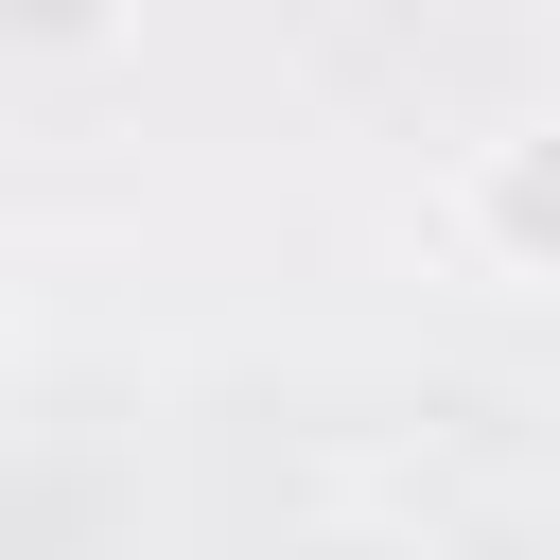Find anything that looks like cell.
<instances>
[{
    "label": "cell",
    "instance_id": "1",
    "mask_svg": "<svg viewBox=\"0 0 560 560\" xmlns=\"http://www.w3.org/2000/svg\"><path fill=\"white\" fill-rule=\"evenodd\" d=\"M455 245L490 280H560V105H525L455 158Z\"/></svg>",
    "mask_w": 560,
    "mask_h": 560
},
{
    "label": "cell",
    "instance_id": "2",
    "mask_svg": "<svg viewBox=\"0 0 560 560\" xmlns=\"http://www.w3.org/2000/svg\"><path fill=\"white\" fill-rule=\"evenodd\" d=\"M0 35H18L35 70H88V52H122V35H140V0H0Z\"/></svg>",
    "mask_w": 560,
    "mask_h": 560
}]
</instances>
